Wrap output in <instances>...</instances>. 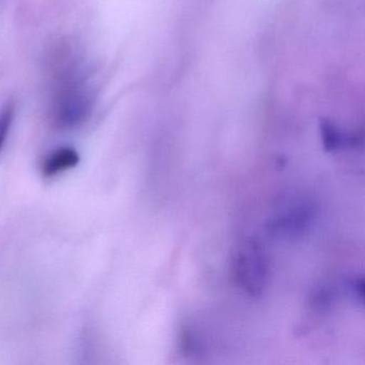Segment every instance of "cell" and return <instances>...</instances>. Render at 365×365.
Returning a JSON list of instances; mask_svg holds the SVG:
<instances>
[{"label": "cell", "mask_w": 365, "mask_h": 365, "mask_svg": "<svg viewBox=\"0 0 365 365\" xmlns=\"http://www.w3.org/2000/svg\"><path fill=\"white\" fill-rule=\"evenodd\" d=\"M54 88L50 108L53 127L59 131H71L82 125L91 116L93 93L85 82L81 66L73 57L57 61Z\"/></svg>", "instance_id": "6da1fadb"}, {"label": "cell", "mask_w": 365, "mask_h": 365, "mask_svg": "<svg viewBox=\"0 0 365 365\" xmlns=\"http://www.w3.org/2000/svg\"><path fill=\"white\" fill-rule=\"evenodd\" d=\"M232 275L237 285L252 297H259L268 281V260L257 239L241 241L232 253Z\"/></svg>", "instance_id": "7a4b0ae2"}, {"label": "cell", "mask_w": 365, "mask_h": 365, "mask_svg": "<svg viewBox=\"0 0 365 365\" xmlns=\"http://www.w3.org/2000/svg\"><path fill=\"white\" fill-rule=\"evenodd\" d=\"M334 288L329 285V284H326V285H322L315 290L313 297H312V305L317 311H327L330 307V305L334 302Z\"/></svg>", "instance_id": "8992f818"}, {"label": "cell", "mask_w": 365, "mask_h": 365, "mask_svg": "<svg viewBox=\"0 0 365 365\" xmlns=\"http://www.w3.org/2000/svg\"><path fill=\"white\" fill-rule=\"evenodd\" d=\"M322 138L327 151L339 150L345 144V138L341 132L329 121L322 123Z\"/></svg>", "instance_id": "5b68a950"}, {"label": "cell", "mask_w": 365, "mask_h": 365, "mask_svg": "<svg viewBox=\"0 0 365 365\" xmlns=\"http://www.w3.org/2000/svg\"><path fill=\"white\" fill-rule=\"evenodd\" d=\"M314 217L315 211L312 205H298L270 220L268 230L271 235L283 238L301 236L311 227Z\"/></svg>", "instance_id": "3957f363"}, {"label": "cell", "mask_w": 365, "mask_h": 365, "mask_svg": "<svg viewBox=\"0 0 365 365\" xmlns=\"http://www.w3.org/2000/svg\"><path fill=\"white\" fill-rule=\"evenodd\" d=\"M80 162V155L71 147H61L48 153L41 163L42 175L54 177L76 168Z\"/></svg>", "instance_id": "277c9868"}, {"label": "cell", "mask_w": 365, "mask_h": 365, "mask_svg": "<svg viewBox=\"0 0 365 365\" xmlns=\"http://www.w3.org/2000/svg\"><path fill=\"white\" fill-rule=\"evenodd\" d=\"M346 287L349 290L350 294L362 302L364 296V282L362 277H354L346 283Z\"/></svg>", "instance_id": "ba28073f"}, {"label": "cell", "mask_w": 365, "mask_h": 365, "mask_svg": "<svg viewBox=\"0 0 365 365\" xmlns=\"http://www.w3.org/2000/svg\"><path fill=\"white\" fill-rule=\"evenodd\" d=\"M14 118V104L9 103L4 106L3 110H0V153L3 151L6 140L9 135L10 129H11L12 121Z\"/></svg>", "instance_id": "52a82bcc"}]
</instances>
